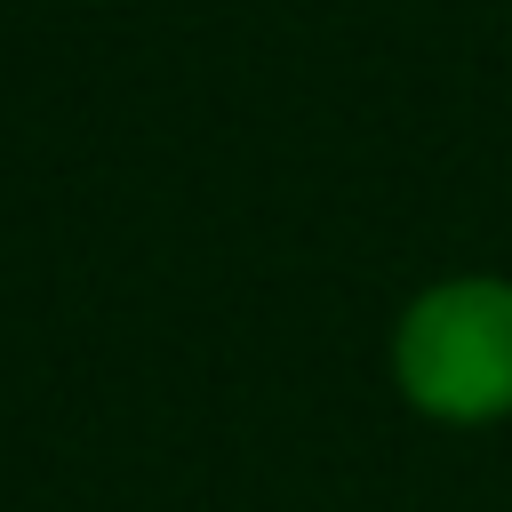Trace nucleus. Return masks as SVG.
<instances>
[{"instance_id":"f257e3e1","label":"nucleus","mask_w":512,"mask_h":512,"mask_svg":"<svg viewBox=\"0 0 512 512\" xmlns=\"http://www.w3.org/2000/svg\"><path fill=\"white\" fill-rule=\"evenodd\" d=\"M392 392L440 432L512 424V272H440L424 280L384 344Z\"/></svg>"}]
</instances>
